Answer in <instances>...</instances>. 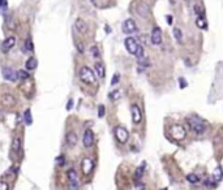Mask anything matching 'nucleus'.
<instances>
[{"label":"nucleus","instance_id":"obj_40","mask_svg":"<svg viewBox=\"0 0 223 190\" xmlns=\"http://www.w3.org/2000/svg\"><path fill=\"white\" fill-rule=\"evenodd\" d=\"M136 190H146V186L144 184H137L136 185Z\"/></svg>","mask_w":223,"mask_h":190},{"label":"nucleus","instance_id":"obj_15","mask_svg":"<svg viewBox=\"0 0 223 190\" xmlns=\"http://www.w3.org/2000/svg\"><path fill=\"white\" fill-rule=\"evenodd\" d=\"M2 103H3L5 107H12V106L16 104V99H14L13 95L7 94V95H4V97L2 98Z\"/></svg>","mask_w":223,"mask_h":190},{"label":"nucleus","instance_id":"obj_33","mask_svg":"<svg viewBox=\"0 0 223 190\" xmlns=\"http://www.w3.org/2000/svg\"><path fill=\"white\" fill-rule=\"evenodd\" d=\"M104 113H106V108H104V106L101 104L99 107H98V116H99V117H103Z\"/></svg>","mask_w":223,"mask_h":190},{"label":"nucleus","instance_id":"obj_39","mask_svg":"<svg viewBox=\"0 0 223 190\" xmlns=\"http://www.w3.org/2000/svg\"><path fill=\"white\" fill-rule=\"evenodd\" d=\"M9 186H8L7 182H3V181H0V190H8Z\"/></svg>","mask_w":223,"mask_h":190},{"label":"nucleus","instance_id":"obj_2","mask_svg":"<svg viewBox=\"0 0 223 190\" xmlns=\"http://www.w3.org/2000/svg\"><path fill=\"white\" fill-rule=\"evenodd\" d=\"M188 124H189L192 130L194 133H197V134H202L205 132V129H206L203 121H202V120H200L198 117H189L188 119Z\"/></svg>","mask_w":223,"mask_h":190},{"label":"nucleus","instance_id":"obj_29","mask_svg":"<svg viewBox=\"0 0 223 190\" xmlns=\"http://www.w3.org/2000/svg\"><path fill=\"white\" fill-rule=\"evenodd\" d=\"M7 26L11 30H16V24H14L12 17H8V18H7Z\"/></svg>","mask_w":223,"mask_h":190},{"label":"nucleus","instance_id":"obj_4","mask_svg":"<svg viewBox=\"0 0 223 190\" xmlns=\"http://www.w3.org/2000/svg\"><path fill=\"white\" fill-rule=\"evenodd\" d=\"M124 45H125V48L129 54L132 55H136L137 52V48H138V43L136 42V39L133 37H127L125 40H124Z\"/></svg>","mask_w":223,"mask_h":190},{"label":"nucleus","instance_id":"obj_49","mask_svg":"<svg viewBox=\"0 0 223 190\" xmlns=\"http://www.w3.org/2000/svg\"><path fill=\"white\" fill-rule=\"evenodd\" d=\"M162 190H167V189H166V187H163V189H162Z\"/></svg>","mask_w":223,"mask_h":190},{"label":"nucleus","instance_id":"obj_44","mask_svg":"<svg viewBox=\"0 0 223 190\" xmlns=\"http://www.w3.org/2000/svg\"><path fill=\"white\" fill-rule=\"evenodd\" d=\"M69 190H78V185H69Z\"/></svg>","mask_w":223,"mask_h":190},{"label":"nucleus","instance_id":"obj_23","mask_svg":"<svg viewBox=\"0 0 223 190\" xmlns=\"http://www.w3.org/2000/svg\"><path fill=\"white\" fill-rule=\"evenodd\" d=\"M24 119H25V124H26V125H31V124H33V117H31L30 109H26V111H25Z\"/></svg>","mask_w":223,"mask_h":190},{"label":"nucleus","instance_id":"obj_19","mask_svg":"<svg viewBox=\"0 0 223 190\" xmlns=\"http://www.w3.org/2000/svg\"><path fill=\"white\" fill-rule=\"evenodd\" d=\"M223 178V168L220 166H218L213 171V180L215 182H219V181Z\"/></svg>","mask_w":223,"mask_h":190},{"label":"nucleus","instance_id":"obj_14","mask_svg":"<svg viewBox=\"0 0 223 190\" xmlns=\"http://www.w3.org/2000/svg\"><path fill=\"white\" fill-rule=\"evenodd\" d=\"M137 13L141 16V17H144V18H146V17L149 16V5L145 3V2H140L137 4Z\"/></svg>","mask_w":223,"mask_h":190},{"label":"nucleus","instance_id":"obj_5","mask_svg":"<svg viewBox=\"0 0 223 190\" xmlns=\"http://www.w3.org/2000/svg\"><path fill=\"white\" fill-rule=\"evenodd\" d=\"M115 137H116V140L120 142V143H125L128 141V130L125 128H123V126H118L116 129H115Z\"/></svg>","mask_w":223,"mask_h":190},{"label":"nucleus","instance_id":"obj_10","mask_svg":"<svg viewBox=\"0 0 223 190\" xmlns=\"http://www.w3.org/2000/svg\"><path fill=\"white\" fill-rule=\"evenodd\" d=\"M150 40H151V43H153V45H155V46L160 45V42H162V31H160L159 28L155 26V28L153 29V31H151Z\"/></svg>","mask_w":223,"mask_h":190},{"label":"nucleus","instance_id":"obj_25","mask_svg":"<svg viewBox=\"0 0 223 190\" xmlns=\"http://www.w3.org/2000/svg\"><path fill=\"white\" fill-rule=\"evenodd\" d=\"M174 37H175V39H176L177 42H181V39H183V33H181V30H180L179 28H175V29H174Z\"/></svg>","mask_w":223,"mask_h":190},{"label":"nucleus","instance_id":"obj_42","mask_svg":"<svg viewBox=\"0 0 223 190\" xmlns=\"http://www.w3.org/2000/svg\"><path fill=\"white\" fill-rule=\"evenodd\" d=\"M2 8H7V0H0V9Z\"/></svg>","mask_w":223,"mask_h":190},{"label":"nucleus","instance_id":"obj_27","mask_svg":"<svg viewBox=\"0 0 223 190\" xmlns=\"http://www.w3.org/2000/svg\"><path fill=\"white\" fill-rule=\"evenodd\" d=\"M144 168H145V163H142V166L136 169V175H135V176H136V180H140V178L142 177V175H144Z\"/></svg>","mask_w":223,"mask_h":190},{"label":"nucleus","instance_id":"obj_38","mask_svg":"<svg viewBox=\"0 0 223 190\" xmlns=\"http://www.w3.org/2000/svg\"><path fill=\"white\" fill-rule=\"evenodd\" d=\"M166 22H167L168 25H172V22H174V17H172L171 14H167V16H166Z\"/></svg>","mask_w":223,"mask_h":190},{"label":"nucleus","instance_id":"obj_36","mask_svg":"<svg viewBox=\"0 0 223 190\" xmlns=\"http://www.w3.org/2000/svg\"><path fill=\"white\" fill-rule=\"evenodd\" d=\"M179 86H180V89H185L187 87V81L183 78V77L179 78Z\"/></svg>","mask_w":223,"mask_h":190},{"label":"nucleus","instance_id":"obj_45","mask_svg":"<svg viewBox=\"0 0 223 190\" xmlns=\"http://www.w3.org/2000/svg\"><path fill=\"white\" fill-rule=\"evenodd\" d=\"M141 38H142V42L144 43H148V35H141Z\"/></svg>","mask_w":223,"mask_h":190},{"label":"nucleus","instance_id":"obj_12","mask_svg":"<svg viewBox=\"0 0 223 190\" xmlns=\"http://www.w3.org/2000/svg\"><path fill=\"white\" fill-rule=\"evenodd\" d=\"M3 77L7 81H12V82L17 81V73L12 68H4L3 69Z\"/></svg>","mask_w":223,"mask_h":190},{"label":"nucleus","instance_id":"obj_18","mask_svg":"<svg viewBox=\"0 0 223 190\" xmlns=\"http://www.w3.org/2000/svg\"><path fill=\"white\" fill-rule=\"evenodd\" d=\"M68 180H69V185H78V177L75 169L68 171Z\"/></svg>","mask_w":223,"mask_h":190},{"label":"nucleus","instance_id":"obj_24","mask_svg":"<svg viewBox=\"0 0 223 190\" xmlns=\"http://www.w3.org/2000/svg\"><path fill=\"white\" fill-rule=\"evenodd\" d=\"M196 25H197L200 29H206L208 28V24H206V21H205L203 17H198V18L196 20Z\"/></svg>","mask_w":223,"mask_h":190},{"label":"nucleus","instance_id":"obj_35","mask_svg":"<svg viewBox=\"0 0 223 190\" xmlns=\"http://www.w3.org/2000/svg\"><path fill=\"white\" fill-rule=\"evenodd\" d=\"M194 12L197 13L200 17H202V14H203V9H202L200 5H196V7H194Z\"/></svg>","mask_w":223,"mask_h":190},{"label":"nucleus","instance_id":"obj_32","mask_svg":"<svg viewBox=\"0 0 223 190\" xmlns=\"http://www.w3.org/2000/svg\"><path fill=\"white\" fill-rule=\"evenodd\" d=\"M136 56H137L138 59H141V57H144V56H145V55H144V47H142L141 45H138V48H137Z\"/></svg>","mask_w":223,"mask_h":190},{"label":"nucleus","instance_id":"obj_22","mask_svg":"<svg viewBox=\"0 0 223 190\" xmlns=\"http://www.w3.org/2000/svg\"><path fill=\"white\" fill-rule=\"evenodd\" d=\"M187 181H188L189 184H198L200 182V178L198 176L196 175V173H189V175H187Z\"/></svg>","mask_w":223,"mask_h":190},{"label":"nucleus","instance_id":"obj_21","mask_svg":"<svg viewBox=\"0 0 223 190\" xmlns=\"http://www.w3.org/2000/svg\"><path fill=\"white\" fill-rule=\"evenodd\" d=\"M20 149H21V140L16 137L14 140H13V142H12V151L14 154H17V152L20 151Z\"/></svg>","mask_w":223,"mask_h":190},{"label":"nucleus","instance_id":"obj_17","mask_svg":"<svg viewBox=\"0 0 223 190\" xmlns=\"http://www.w3.org/2000/svg\"><path fill=\"white\" fill-rule=\"evenodd\" d=\"M65 140H67L68 146L73 147V146H76V143H77V135H76L75 132H68V133H67V137H65Z\"/></svg>","mask_w":223,"mask_h":190},{"label":"nucleus","instance_id":"obj_37","mask_svg":"<svg viewBox=\"0 0 223 190\" xmlns=\"http://www.w3.org/2000/svg\"><path fill=\"white\" fill-rule=\"evenodd\" d=\"M76 47L78 48V52L80 54H84V45H81V43H80V42H76Z\"/></svg>","mask_w":223,"mask_h":190},{"label":"nucleus","instance_id":"obj_20","mask_svg":"<svg viewBox=\"0 0 223 190\" xmlns=\"http://www.w3.org/2000/svg\"><path fill=\"white\" fill-rule=\"evenodd\" d=\"M38 66V61H37V59H34V57H30L28 61H26V69L28 71H34L35 68Z\"/></svg>","mask_w":223,"mask_h":190},{"label":"nucleus","instance_id":"obj_9","mask_svg":"<svg viewBox=\"0 0 223 190\" xmlns=\"http://www.w3.org/2000/svg\"><path fill=\"white\" fill-rule=\"evenodd\" d=\"M82 142L85 147H92L93 143H94V134L90 129H86L85 133H84V138H82Z\"/></svg>","mask_w":223,"mask_h":190},{"label":"nucleus","instance_id":"obj_30","mask_svg":"<svg viewBox=\"0 0 223 190\" xmlns=\"http://www.w3.org/2000/svg\"><path fill=\"white\" fill-rule=\"evenodd\" d=\"M120 98V91L119 90H114L111 94H110V99L111 100H118Z\"/></svg>","mask_w":223,"mask_h":190},{"label":"nucleus","instance_id":"obj_47","mask_svg":"<svg viewBox=\"0 0 223 190\" xmlns=\"http://www.w3.org/2000/svg\"><path fill=\"white\" fill-rule=\"evenodd\" d=\"M106 31H107V33H111V29H110L109 26H106Z\"/></svg>","mask_w":223,"mask_h":190},{"label":"nucleus","instance_id":"obj_3","mask_svg":"<svg viewBox=\"0 0 223 190\" xmlns=\"http://www.w3.org/2000/svg\"><path fill=\"white\" fill-rule=\"evenodd\" d=\"M185 129L181 125H172L171 126V137L176 141H181L185 138Z\"/></svg>","mask_w":223,"mask_h":190},{"label":"nucleus","instance_id":"obj_16","mask_svg":"<svg viewBox=\"0 0 223 190\" xmlns=\"http://www.w3.org/2000/svg\"><path fill=\"white\" fill-rule=\"evenodd\" d=\"M94 69H95V73L97 76L99 77V78H104V76H106V71H104V65L99 61H97L94 64Z\"/></svg>","mask_w":223,"mask_h":190},{"label":"nucleus","instance_id":"obj_1","mask_svg":"<svg viewBox=\"0 0 223 190\" xmlns=\"http://www.w3.org/2000/svg\"><path fill=\"white\" fill-rule=\"evenodd\" d=\"M80 80H81L84 83L93 85L95 82V74L90 68L82 66L81 69H80Z\"/></svg>","mask_w":223,"mask_h":190},{"label":"nucleus","instance_id":"obj_34","mask_svg":"<svg viewBox=\"0 0 223 190\" xmlns=\"http://www.w3.org/2000/svg\"><path fill=\"white\" fill-rule=\"evenodd\" d=\"M119 80H120V76L118 74V73H115L114 74V77H112V81H111V85L114 86V85H116L118 82H119Z\"/></svg>","mask_w":223,"mask_h":190},{"label":"nucleus","instance_id":"obj_46","mask_svg":"<svg viewBox=\"0 0 223 190\" xmlns=\"http://www.w3.org/2000/svg\"><path fill=\"white\" fill-rule=\"evenodd\" d=\"M3 119H4V113L0 111V121H3Z\"/></svg>","mask_w":223,"mask_h":190},{"label":"nucleus","instance_id":"obj_41","mask_svg":"<svg viewBox=\"0 0 223 190\" xmlns=\"http://www.w3.org/2000/svg\"><path fill=\"white\" fill-rule=\"evenodd\" d=\"M72 107H73V100L70 99V100H68V104H67V109L69 111V109H72Z\"/></svg>","mask_w":223,"mask_h":190},{"label":"nucleus","instance_id":"obj_6","mask_svg":"<svg viewBox=\"0 0 223 190\" xmlns=\"http://www.w3.org/2000/svg\"><path fill=\"white\" fill-rule=\"evenodd\" d=\"M123 31L125 34H133L137 31V26H136V22L133 21L132 18H128L124 21L123 24Z\"/></svg>","mask_w":223,"mask_h":190},{"label":"nucleus","instance_id":"obj_8","mask_svg":"<svg viewBox=\"0 0 223 190\" xmlns=\"http://www.w3.org/2000/svg\"><path fill=\"white\" fill-rule=\"evenodd\" d=\"M131 112H132V120L135 124H140L141 120H142V113H141V109L137 104H132L131 107Z\"/></svg>","mask_w":223,"mask_h":190},{"label":"nucleus","instance_id":"obj_31","mask_svg":"<svg viewBox=\"0 0 223 190\" xmlns=\"http://www.w3.org/2000/svg\"><path fill=\"white\" fill-rule=\"evenodd\" d=\"M90 52H92V55H93L95 59L99 57V50H98V47H97V46H93V47L90 48Z\"/></svg>","mask_w":223,"mask_h":190},{"label":"nucleus","instance_id":"obj_28","mask_svg":"<svg viewBox=\"0 0 223 190\" xmlns=\"http://www.w3.org/2000/svg\"><path fill=\"white\" fill-rule=\"evenodd\" d=\"M25 51H29V52L34 51V45H33V42H31L30 38H28L26 42H25Z\"/></svg>","mask_w":223,"mask_h":190},{"label":"nucleus","instance_id":"obj_7","mask_svg":"<svg viewBox=\"0 0 223 190\" xmlns=\"http://www.w3.org/2000/svg\"><path fill=\"white\" fill-rule=\"evenodd\" d=\"M93 168H94V161L90 158L82 159V161H81V169L84 172V175H90Z\"/></svg>","mask_w":223,"mask_h":190},{"label":"nucleus","instance_id":"obj_43","mask_svg":"<svg viewBox=\"0 0 223 190\" xmlns=\"http://www.w3.org/2000/svg\"><path fill=\"white\" fill-rule=\"evenodd\" d=\"M58 164H59V166H63V164H64V156L58 158Z\"/></svg>","mask_w":223,"mask_h":190},{"label":"nucleus","instance_id":"obj_13","mask_svg":"<svg viewBox=\"0 0 223 190\" xmlns=\"http://www.w3.org/2000/svg\"><path fill=\"white\" fill-rule=\"evenodd\" d=\"M75 29L80 33V34H86L87 33V24L85 22V20L82 18H77L75 22Z\"/></svg>","mask_w":223,"mask_h":190},{"label":"nucleus","instance_id":"obj_11","mask_svg":"<svg viewBox=\"0 0 223 190\" xmlns=\"http://www.w3.org/2000/svg\"><path fill=\"white\" fill-rule=\"evenodd\" d=\"M16 45V38L14 37H9V38H7L4 39V42L2 43V51L3 52H8L9 50H12Z\"/></svg>","mask_w":223,"mask_h":190},{"label":"nucleus","instance_id":"obj_48","mask_svg":"<svg viewBox=\"0 0 223 190\" xmlns=\"http://www.w3.org/2000/svg\"><path fill=\"white\" fill-rule=\"evenodd\" d=\"M184 2H185L187 4H189V2H191V0H184Z\"/></svg>","mask_w":223,"mask_h":190},{"label":"nucleus","instance_id":"obj_26","mask_svg":"<svg viewBox=\"0 0 223 190\" xmlns=\"http://www.w3.org/2000/svg\"><path fill=\"white\" fill-rule=\"evenodd\" d=\"M17 78H20L21 81L28 80V78H29V73L26 72V71H21V69H20V71L17 72Z\"/></svg>","mask_w":223,"mask_h":190}]
</instances>
